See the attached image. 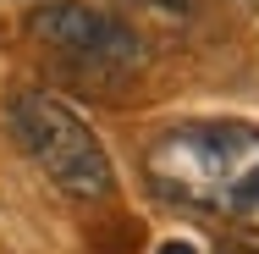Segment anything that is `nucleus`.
I'll return each mask as SVG.
<instances>
[{
    "mask_svg": "<svg viewBox=\"0 0 259 254\" xmlns=\"http://www.w3.org/2000/svg\"><path fill=\"white\" fill-rule=\"evenodd\" d=\"M133 6H144V11H160V17H188V11H193V0H133Z\"/></svg>",
    "mask_w": 259,
    "mask_h": 254,
    "instance_id": "20e7f679",
    "label": "nucleus"
},
{
    "mask_svg": "<svg viewBox=\"0 0 259 254\" xmlns=\"http://www.w3.org/2000/svg\"><path fill=\"white\" fill-rule=\"evenodd\" d=\"M144 177L160 199L259 232V127L182 122L144 150Z\"/></svg>",
    "mask_w": 259,
    "mask_h": 254,
    "instance_id": "f257e3e1",
    "label": "nucleus"
},
{
    "mask_svg": "<svg viewBox=\"0 0 259 254\" xmlns=\"http://www.w3.org/2000/svg\"><path fill=\"white\" fill-rule=\"evenodd\" d=\"M155 254H193V249H188V243H160Z\"/></svg>",
    "mask_w": 259,
    "mask_h": 254,
    "instance_id": "39448f33",
    "label": "nucleus"
},
{
    "mask_svg": "<svg viewBox=\"0 0 259 254\" xmlns=\"http://www.w3.org/2000/svg\"><path fill=\"white\" fill-rule=\"evenodd\" d=\"M33 39H45L61 61L83 66V72H133L138 66V33L100 6L83 0H55L33 17Z\"/></svg>",
    "mask_w": 259,
    "mask_h": 254,
    "instance_id": "7ed1b4c3",
    "label": "nucleus"
},
{
    "mask_svg": "<svg viewBox=\"0 0 259 254\" xmlns=\"http://www.w3.org/2000/svg\"><path fill=\"white\" fill-rule=\"evenodd\" d=\"M17 144L28 150V160L50 177L61 194L72 199H105L116 188V171H110V155L94 138V127L83 116H72L61 100L50 94H17L6 111Z\"/></svg>",
    "mask_w": 259,
    "mask_h": 254,
    "instance_id": "f03ea898",
    "label": "nucleus"
}]
</instances>
